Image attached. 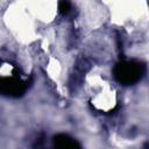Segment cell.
<instances>
[{
	"label": "cell",
	"instance_id": "2",
	"mask_svg": "<svg viewBox=\"0 0 149 149\" xmlns=\"http://www.w3.org/2000/svg\"><path fill=\"white\" fill-rule=\"evenodd\" d=\"M56 143H57L56 144L57 149H79L77 143L66 136H62V139L57 140Z\"/></svg>",
	"mask_w": 149,
	"mask_h": 149
},
{
	"label": "cell",
	"instance_id": "1",
	"mask_svg": "<svg viewBox=\"0 0 149 149\" xmlns=\"http://www.w3.org/2000/svg\"><path fill=\"white\" fill-rule=\"evenodd\" d=\"M140 73H141V70H140L139 64L123 63L119 65L118 71H116V77H119V79L125 83H132L139 79Z\"/></svg>",
	"mask_w": 149,
	"mask_h": 149
}]
</instances>
